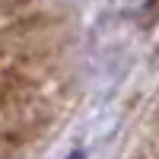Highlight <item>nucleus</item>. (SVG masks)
Instances as JSON below:
<instances>
[{
    "label": "nucleus",
    "mask_w": 159,
    "mask_h": 159,
    "mask_svg": "<svg viewBox=\"0 0 159 159\" xmlns=\"http://www.w3.org/2000/svg\"><path fill=\"white\" fill-rule=\"evenodd\" d=\"M38 96V83L35 76L22 73V70H10L0 80V111L3 115H19L25 111Z\"/></svg>",
    "instance_id": "1"
},
{
    "label": "nucleus",
    "mask_w": 159,
    "mask_h": 159,
    "mask_svg": "<svg viewBox=\"0 0 159 159\" xmlns=\"http://www.w3.org/2000/svg\"><path fill=\"white\" fill-rule=\"evenodd\" d=\"M70 159H83V153H73V156H70Z\"/></svg>",
    "instance_id": "2"
}]
</instances>
